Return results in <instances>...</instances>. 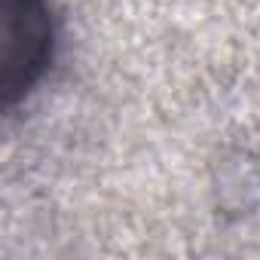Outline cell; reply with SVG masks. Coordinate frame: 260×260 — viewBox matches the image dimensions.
Instances as JSON below:
<instances>
[{"instance_id": "1", "label": "cell", "mask_w": 260, "mask_h": 260, "mask_svg": "<svg viewBox=\"0 0 260 260\" xmlns=\"http://www.w3.org/2000/svg\"><path fill=\"white\" fill-rule=\"evenodd\" d=\"M52 46V25L43 0H4L0 40V92L4 104H16L40 80Z\"/></svg>"}]
</instances>
